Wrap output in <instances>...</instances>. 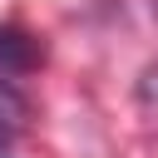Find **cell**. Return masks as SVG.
Wrapping results in <instances>:
<instances>
[{
  "mask_svg": "<svg viewBox=\"0 0 158 158\" xmlns=\"http://www.w3.org/2000/svg\"><path fill=\"white\" fill-rule=\"evenodd\" d=\"M35 59H40V49H35L30 35H20V30H0V79L35 69Z\"/></svg>",
  "mask_w": 158,
  "mask_h": 158,
  "instance_id": "1",
  "label": "cell"
},
{
  "mask_svg": "<svg viewBox=\"0 0 158 158\" xmlns=\"http://www.w3.org/2000/svg\"><path fill=\"white\" fill-rule=\"evenodd\" d=\"M0 158H5V148H0Z\"/></svg>",
  "mask_w": 158,
  "mask_h": 158,
  "instance_id": "3",
  "label": "cell"
},
{
  "mask_svg": "<svg viewBox=\"0 0 158 158\" xmlns=\"http://www.w3.org/2000/svg\"><path fill=\"white\" fill-rule=\"evenodd\" d=\"M20 123H25V99L15 94L10 79H0V148L20 133Z\"/></svg>",
  "mask_w": 158,
  "mask_h": 158,
  "instance_id": "2",
  "label": "cell"
}]
</instances>
